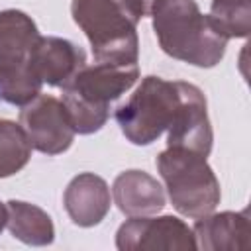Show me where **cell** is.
Here are the masks:
<instances>
[{
	"instance_id": "cell-1",
	"label": "cell",
	"mask_w": 251,
	"mask_h": 251,
	"mask_svg": "<svg viewBox=\"0 0 251 251\" xmlns=\"http://www.w3.org/2000/svg\"><path fill=\"white\" fill-rule=\"evenodd\" d=\"M159 47L173 59L200 69L216 67L227 47V37L196 0H153L149 6Z\"/></svg>"
},
{
	"instance_id": "cell-11",
	"label": "cell",
	"mask_w": 251,
	"mask_h": 251,
	"mask_svg": "<svg viewBox=\"0 0 251 251\" xmlns=\"http://www.w3.org/2000/svg\"><path fill=\"white\" fill-rule=\"evenodd\" d=\"M196 247L204 251H237L249 247V212H210L196 218L192 227Z\"/></svg>"
},
{
	"instance_id": "cell-2",
	"label": "cell",
	"mask_w": 251,
	"mask_h": 251,
	"mask_svg": "<svg viewBox=\"0 0 251 251\" xmlns=\"http://www.w3.org/2000/svg\"><path fill=\"white\" fill-rule=\"evenodd\" d=\"M145 0H73L71 16L90 41L96 61L137 63V24L147 16Z\"/></svg>"
},
{
	"instance_id": "cell-9",
	"label": "cell",
	"mask_w": 251,
	"mask_h": 251,
	"mask_svg": "<svg viewBox=\"0 0 251 251\" xmlns=\"http://www.w3.org/2000/svg\"><path fill=\"white\" fill-rule=\"evenodd\" d=\"M214 131L208 118V104L204 92L192 84H182L180 106L167 127V147H180L208 157L212 151Z\"/></svg>"
},
{
	"instance_id": "cell-4",
	"label": "cell",
	"mask_w": 251,
	"mask_h": 251,
	"mask_svg": "<svg viewBox=\"0 0 251 251\" xmlns=\"http://www.w3.org/2000/svg\"><path fill=\"white\" fill-rule=\"evenodd\" d=\"M39 39L31 16L16 8L0 12V100L24 106L41 92L33 65Z\"/></svg>"
},
{
	"instance_id": "cell-18",
	"label": "cell",
	"mask_w": 251,
	"mask_h": 251,
	"mask_svg": "<svg viewBox=\"0 0 251 251\" xmlns=\"http://www.w3.org/2000/svg\"><path fill=\"white\" fill-rule=\"evenodd\" d=\"M145 2H147V4H151V2H153V0H145Z\"/></svg>"
},
{
	"instance_id": "cell-8",
	"label": "cell",
	"mask_w": 251,
	"mask_h": 251,
	"mask_svg": "<svg viewBox=\"0 0 251 251\" xmlns=\"http://www.w3.org/2000/svg\"><path fill=\"white\" fill-rule=\"evenodd\" d=\"M20 126L24 127L31 147L45 155L65 153L76 135L63 100L41 92L22 106Z\"/></svg>"
},
{
	"instance_id": "cell-5",
	"label": "cell",
	"mask_w": 251,
	"mask_h": 251,
	"mask_svg": "<svg viewBox=\"0 0 251 251\" xmlns=\"http://www.w3.org/2000/svg\"><path fill=\"white\" fill-rule=\"evenodd\" d=\"M157 171L178 214L196 220L220 204V180L206 157L188 149L167 147L157 155Z\"/></svg>"
},
{
	"instance_id": "cell-12",
	"label": "cell",
	"mask_w": 251,
	"mask_h": 251,
	"mask_svg": "<svg viewBox=\"0 0 251 251\" xmlns=\"http://www.w3.org/2000/svg\"><path fill=\"white\" fill-rule=\"evenodd\" d=\"M114 204L127 218L153 216L165 208V190L157 178L139 169L120 173L112 184Z\"/></svg>"
},
{
	"instance_id": "cell-15",
	"label": "cell",
	"mask_w": 251,
	"mask_h": 251,
	"mask_svg": "<svg viewBox=\"0 0 251 251\" xmlns=\"http://www.w3.org/2000/svg\"><path fill=\"white\" fill-rule=\"evenodd\" d=\"M31 143L24 127L0 118V178L20 173L31 157Z\"/></svg>"
},
{
	"instance_id": "cell-13",
	"label": "cell",
	"mask_w": 251,
	"mask_h": 251,
	"mask_svg": "<svg viewBox=\"0 0 251 251\" xmlns=\"http://www.w3.org/2000/svg\"><path fill=\"white\" fill-rule=\"evenodd\" d=\"M33 65L35 75L43 84L63 88L86 65V53L82 47L65 37L41 35L35 49Z\"/></svg>"
},
{
	"instance_id": "cell-14",
	"label": "cell",
	"mask_w": 251,
	"mask_h": 251,
	"mask_svg": "<svg viewBox=\"0 0 251 251\" xmlns=\"http://www.w3.org/2000/svg\"><path fill=\"white\" fill-rule=\"evenodd\" d=\"M6 208H8L6 227L16 239L35 247L53 243L55 226L51 216L43 208L24 200H8Z\"/></svg>"
},
{
	"instance_id": "cell-3",
	"label": "cell",
	"mask_w": 251,
	"mask_h": 251,
	"mask_svg": "<svg viewBox=\"0 0 251 251\" xmlns=\"http://www.w3.org/2000/svg\"><path fill=\"white\" fill-rule=\"evenodd\" d=\"M139 78L137 63L96 61L84 65L61 90L73 129L80 135L102 129L110 116V102L126 94Z\"/></svg>"
},
{
	"instance_id": "cell-6",
	"label": "cell",
	"mask_w": 251,
	"mask_h": 251,
	"mask_svg": "<svg viewBox=\"0 0 251 251\" xmlns=\"http://www.w3.org/2000/svg\"><path fill=\"white\" fill-rule=\"evenodd\" d=\"M184 80H165L149 75L141 80L127 102L116 108V122L133 145H149L167 131L180 100Z\"/></svg>"
},
{
	"instance_id": "cell-7",
	"label": "cell",
	"mask_w": 251,
	"mask_h": 251,
	"mask_svg": "<svg viewBox=\"0 0 251 251\" xmlns=\"http://www.w3.org/2000/svg\"><path fill=\"white\" fill-rule=\"evenodd\" d=\"M120 251H192V227L176 216H133L116 231Z\"/></svg>"
},
{
	"instance_id": "cell-10",
	"label": "cell",
	"mask_w": 251,
	"mask_h": 251,
	"mask_svg": "<svg viewBox=\"0 0 251 251\" xmlns=\"http://www.w3.org/2000/svg\"><path fill=\"white\" fill-rule=\"evenodd\" d=\"M63 204L75 226L92 227L108 216L112 196L102 176L94 173H80L67 184Z\"/></svg>"
},
{
	"instance_id": "cell-16",
	"label": "cell",
	"mask_w": 251,
	"mask_h": 251,
	"mask_svg": "<svg viewBox=\"0 0 251 251\" xmlns=\"http://www.w3.org/2000/svg\"><path fill=\"white\" fill-rule=\"evenodd\" d=\"M208 16L227 39H245L251 31V0H212Z\"/></svg>"
},
{
	"instance_id": "cell-17",
	"label": "cell",
	"mask_w": 251,
	"mask_h": 251,
	"mask_svg": "<svg viewBox=\"0 0 251 251\" xmlns=\"http://www.w3.org/2000/svg\"><path fill=\"white\" fill-rule=\"evenodd\" d=\"M6 222H8V208H6V204L0 202V233L6 227Z\"/></svg>"
}]
</instances>
